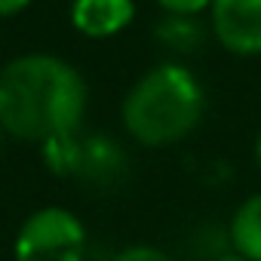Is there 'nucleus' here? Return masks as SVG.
Wrapping results in <instances>:
<instances>
[{
	"label": "nucleus",
	"mask_w": 261,
	"mask_h": 261,
	"mask_svg": "<svg viewBox=\"0 0 261 261\" xmlns=\"http://www.w3.org/2000/svg\"><path fill=\"white\" fill-rule=\"evenodd\" d=\"M86 111V83L68 62L31 53L0 71V129L19 142L74 136Z\"/></svg>",
	"instance_id": "obj_1"
},
{
	"label": "nucleus",
	"mask_w": 261,
	"mask_h": 261,
	"mask_svg": "<svg viewBox=\"0 0 261 261\" xmlns=\"http://www.w3.org/2000/svg\"><path fill=\"white\" fill-rule=\"evenodd\" d=\"M203 108V86L185 65H157L129 89L123 126L139 145L166 148L194 133Z\"/></svg>",
	"instance_id": "obj_2"
},
{
	"label": "nucleus",
	"mask_w": 261,
	"mask_h": 261,
	"mask_svg": "<svg viewBox=\"0 0 261 261\" xmlns=\"http://www.w3.org/2000/svg\"><path fill=\"white\" fill-rule=\"evenodd\" d=\"M86 227L62 206L31 212L13 240V261H86Z\"/></svg>",
	"instance_id": "obj_3"
},
{
	"label": "nucleus",
	"mask_w": 261,
	"mask_h": 261,
	"mask_svg": "<svg viewBox=\"0 0 261 261\" xmlns=\"http://www.w3.org/2000/svg\"><path fill=\"white\" fill-rule=\"evenodd\" d=\"M212 28L237 56L261 53V0H212Z\"/></svg>",
	"instance_id": "obj_4"
},
{
	"label": "nucleus",
	"mask_w": 261,
	"mask_h": 261,
	"mask_svg": "<svg viewBox=\"0 0 261 261\" xmlns=\"http://www.w3.org/2000/svg\"><path fill=\"white\" fill-rule=\"evenodd\" d=\"M136 16L133 0H74L71 22L86 37H111Z\"/></svg>",
	"instance_id": "obj_5"
},
{
	"label": "nucleus",
	"mask_w": 261,
	"mask_h": 261,
	"mask_svg": "<svg viewBox=\"0 0 261 261\" xmlns=\"http://www.w3.org/2000/svg\"><path fill=\"white\" fill-rule=\"evenodd\" d=\"M227 237H230V246L237 255H243L249 261H261V194L246 197L233 209Z\"/></svg>",
	"instance_id": "obj_6"
},
{
	"label": "nucleus",
	"mask_w": 261,
	"mask_h": 261,
	"mask_svg": "<svg viewBox=\"0 0 261 261\" xmlns=\"http://www.w3.org/2000/svg\"><path fill=\"white\" fill-rule=\"evenodd\" d=\"M111 261H172L163 249L157 246H148V243H136V246H126L120 249Z\"/></svg>",
	"instance_id": "obj_7"
},
{
	"label": "nucleus",
	"mask_w": 261,
	"mask_h": 261,
	"mask_svg": "<svg viewBox=\"0 0 261 261\" xmlns=\"http://www.w3.org/2000/svg\"><path fill=\"white\" fill-rule=\"evenodd\" d=\"M157 4L172 13V16H194V13H203L206 7H212V0H157Z\"/></svg>",
	"instance_id": "obj_8"
},
{
	"label": "nucleus",
	"mask_w": 261,
	"mask_h": 261,
	"mask_svg": "<svg viewBox=\"0 0 261 261\" xmlns=\"http://www.w3.org/2000/svg\"><path fill=\"white\" fill-rule=\"evenodd\" d=\"M28 4H31V0H0V16H16V13H22Z\"/></svg>",
	"instance_id": "obj_9"
},
{
	"label": "nucleus",
	"mask_w": 261,
	"mask_h": 261,
	"mask_svg": "<svg viewBox=\"0 0 261 261\" xmlns=\"http://www.w3.org/2000/svg\"><path fill=\"white\" fill-rule=\"evenodd\" d=\"M215 261H249V258H243V255H237V252H221Z\"/></svg>",
	"instance_id": "obj_10"
},
{
	"label": "nucleus",
	"mask_w": 261,
	"mask_h": 261,
	"mask_svg": "<svg viewBox=\"0 0 261 261\" xmlns=\"http://www.w3.org/2000/svg\"><path fill=\"white\" fill-rule=\"evenodd\" d=\"M255 160H258V169H261V136H258V142H255Z\"/></svg>",
	"instance_id": "obj_11"
},
{
	"label": "nucleus",
	"mask_w": 261,
	"mask_h": 261,
	"mask_svg": "<svg viewBox=\"0 0 261 261\" xmlns=\"http://www.w3.org/2000/svg\"><path fill=\"white\" fill-rule=\"evenodd\" d=\"M0 133H4V129H0Z\"/></svg>",
	"instance_id": "obj_12"
}]
</instances>
